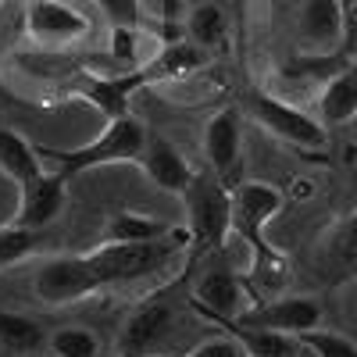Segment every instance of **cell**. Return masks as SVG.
<instances>
[{"label": "cell", "instance_id": "obj_12", "mask_svg": "<svg viewBox=\"0 0 357 357\" xmlns=\"http://www.w3.org/2000/svg\"><path fill=\"white\" fill-rule=\"evenodd\" d=\"M143 86H146L143 68H136V72H114V75H86L82 82L72 86V97L89 104V107H97L111 122V118L129 114V97L136 93V89H143Z\"/></svg>", "mask_w": 357, "mask_h": 357}, {"label": "cell", "instance_id": "obj_29", "mask_svg": "<svg viewBox=\"0 0 357 357\" xmlns=\"http://www.w3.org/2000/svg\"><path fill=\"white\" fill-rule=\"evenodd\" d=\"M329 247L336 250V257H340L343 264H354V229H350V222H343V225L336 229V240H333Z\"/></svg>", "mask_w": 357, "mask_h": 357}, {"label": "cell", "instance_id": "obj_2", "mask_svg": "<svg viewBox=\"0 0 357 357\" xmlns=\"http://www.w3.org/2000/svg\"><path fill=\"white\" fill-rule=\"evenodd\" d=\"M190 240L183 229H175L172 236L161 240H146V243H100L86 254V261L93 264V272L104 286H118V282H139L146 275L161 272V268L183 250Z\"/></svg>", "mask_w": 357, "mask_h": 357}, {"label": "cell", "instance_id": "obj_25", "mask_svg": "<svg viewBox=\"0 0 357 357\" xmlns=\"http://www.w3.org/2000/svg\"><path fill=\"white\" fill-rule=\"evenodd\" d=\"M296 343H301L311 357H357L354 340L347 333L325 329V325H318V329H311V333H301V336H296Z\"/></svg>", "mask_w": 357, "mask_h": 357}, {"label": "cell", "instance_id": "obj_6", "mask_svg": "<svg viewBox=\"0 0 357 357\" xmlns=\"http://www.w3.org/2000/svg\"><path fill=\"white\" fill-rule=\"evenodd\" d=\"M104 289V282L97 279L93 264L86 261V254H61V257H50L36 268L33 275V293L36 301L50 304V307H61V304H75L82 296Z\"/></svg>", "mask_w": 357, "mask_h": 357}, {"label": "cell", "instance_id": "obj_10", "mask_svg": "<svg viewBox=\"0 0 357 357\" xmlns=\"http://www.w3.org/2000/svg\"><path fill=\"white\" fill-rule=\"evenodd\" d=\"M204 161L211 168L215 178H222L225 186L240 183L236 172L243 165V126H240V111L236 107H225L218 114L207 118L204 126Z\"/></svg>", "mask_w": 357, "mask_h": 357}, {"label": "cell", "instance_id": "obj_31", "mask_svg": "<svg viewBox=\"0 0 357 357\" xmlns=\"http://www.w3.org/2000/svg\"><path fill=\"white\" fill-rule=\"evenodd\" d=\"M143 357H161V354H143Z\"/></svg>", "mask_w": 357, "mask_h": 357}, {"label": "cell", "instance_id": "obj_4", "mask_svg": "<svg viewBox=\"0 0 357 357\" xmlns=\"http://www.w3.org/2000/svg\"><path fill=\"white\" fill-rule=\"evenodd\" d=\"M186 200V240L197 250H222L229 240V186L211 172H193Z\"/></svg>", "mask_w": 357, "mask_h": 357}, {"label": "cell", "instance_id": "obj_5", "mask_svg": "<svg viewBox=\"0 0 357 357\" xmlns=\"http://www.w3.org/2000/svg\"><path fill=\"white\" fill-rule=\"evenodd\" d=\"M250 114L261 129H268L275 139H282L293 151H325L329 129H325L314 114L301 111L296 104L272 97V93H250Z\"/></svg>", "mask_w": 357, "mask_h": 357}, {"label": "cell", "instance_id": "obj_3", "mask_svg": "<svg viewBox=\"0 0 357 357\" xmlns=\"http://www.w3.org/2000/svg\"><path fill=\"white\" fill-rule=\"evenodd\" d=\"M282 190L272 183H261V178H240V183L229 186V232H236L240 240L257 254L261 264H279V254L268 247L264 229L272 225V218L282 211Z\"/></svg>", "mask_w": 357, "mask_h": 357}, {"label": "cell", "instance_id": "obj_27", "mask_svg": "<svg viewBox=\"0 0 357 357\" xmlns=\"http://www.w3.org/2000/svg\"><path fill=\"white\" fill-rule=\"evenodd\" d=\"M100 8V15L111 22V29L118 25H139L143 15H139V0H93Z\"/></svg>", "mask_w": 357, "mask_h": 357}, {"label": "cell", "instance_id": "obj_16", "mask_svg": "<svg viewBox=\"0 0 357 357\" xmlns=\"http://www.w3.org/2000/svg\"><path fill=\"white\" fill-rule=\"evenodd\" d=\"M354 114H357V75H354V65L343 61L336 75H329L321 82L318 122L325 129H336V126H350Z\"/></svg>", "mask_w": 357, "mask_h": 357}, {"label": "cell", "instance_id": "obj_17", "mask_svg": "<svg viewBox=\"0 0 357 357\" xmlns=\"http://www.w3.org/2000/svg\"><path fill=\"white\" fill-rule=\"evenodd\" d=\"M207 65V54L200 47H193L190 40H175V43H165L158 47V54L151 57L143 68L146 75V86H154V82H175V79H186L193 72H200Z\"/></svg>", "mask_w": 357, "mask_h": 357}, {"label": "cell", "instance_id": "obj_14", "mask_svg": "<svg viewBox=\"0 0 357 357\" xmlns=\"http://www.w3.org/2000/svg\"><path fill=\"white\" fill-rule=\"evenodd\" d=\"M347 29L340 0H304L296 11V33L301 43L311 50H333Z\"/></svg>", "mask_w": 357, "mask_h": 357}, {"label": "cell", "instance_id": "obj_26", "mask_svg": "<svg viewBox=\"0 0 357 357\" xmlns=\"http://www.w3.org/2000/svg\"><path fill=\"white\" fill-rule=\"evenodd\" d=\"M40 247V232L36 229H22V225H4L0 229V268L22 264L29 254Z\"/></svg>", "mask_w": 357, "mask_h": 357}, {"label": "cell", "instance_id": "obj_23", "mask_svg": "<svg viewBox=\"0 0 357 357\" xmlns=\"http://www.w3.org/2000/svg\"><path fill=\"white\" fill-rule=\"evenodd\" d=\"M47 350L50 357H97L100 340L86 325H61V329L47 333Z\"/></svg>", "mask_w": 357, "mask_h": 357}, {"label": "cell", "instance_id": "obj_28", "mask_svg": "<svg viewBox=\"0 0 357 357\" xmlns=\"http://www.w3.org/2000/svg\"><path fill=\"white\" fill-rule=\"evenodd\" d=\"M186 357H243V350L232 336H211V340L197 343Z\"/></svg>", "mask_w": 357, "mask_h": 357}, {"label": "cell", "instance_id": "obj_8", "mask_svg": "<svg viewBox=\"0 0 357 357\" xmlns=\"http://www.w3.org/2000/svg\"><path fill=\"white\" fill-rule=\"evenodd\" d=\"M25 33L40 47H72L89 36V18L65 4V0H29L25 4Z\"/></svg>", "mask_w": 357, "mask_h": 357}, {"label": "cell", "instance_id": "obj_11", "mask_svg": "<svg viewBox=\"0 0 357 357\" xmlns=\"http://www.w3.org/2000/svg\"><path fill=\"white\" fill-rule=\"evenodd\" d=\"M175 325V307L168 296H151L143 301L122 325L118 333V350L122 357H143V354H158V343L168 340Z\"/></svg>", "mask_w": 357, "mask_h": 357}, {"label": "cell", "instance_id": "obj_13", "mask_svg": "<svg viewBox=\"0 0 357 357\" xmlns=\"http://www.w3.org/2000/svg\"><path fill=\"white\" fill-rule=\"evenodd\" d=\"M143 168V175L161 190V193H172V197H183L186 186L193 183V165L175 151V143L158 136V132H146L143 139V154L136 161Z\"/></svg>", "mask_w": 357, "mask_h": 357}, {"label": "cell", "instance_id": "obj_24", "mask_svg": "<svg viewBox=\"0 0 357 357\" xmlns=\"http://www.w3.org/2000/svg\"><path fill=\"white\" fill-rule=\"evenodd\" d=\"M143 29L139 25H118L111 29V61L118 72H136L139 65L151 61V54H143Z\"/></svg>", "mask_w": 357, "mask_h": 357}, {"label": "cell", "instance_id": "obj_21", "mask_svg": "<svg viewBox=\"0 0 357 357\" xmlns=\"http://www.w3.org/2000/svg\"><path fill=\"white\" fill-rule=\"evenodd\" d=\"M47 347V333L36 318H29L22 311H0V350L25 357V354H36Z\"/></svg>", "mask_w": 357, "mask_h": 357}, {"label": "cell", "instance_id": "obj_19", "mask_svg": "<svg viewBox=\"0 0 357 357\" xmlns=\"http://www.w3.org/2000/svg\"><path fill=\"white\" fill-rule=\"evenodd\" d=\"M186 40L200 47L204 54H215L229 47V15L218 0H200L186 18Z\"/></svg>", "mask_w": 357, "mask_h": 357}, {"label": "cell", "instance_id": "obj_20", "mask_svg": "<svg viewBox=\"0 0 357 357\" xmlns=\"http://www.w3.org/2000/svg\"><path fill=\"white\" fill-rule=\"evenodd\" d=\"M175 225L154 215L143 211H114L104 222V240L100 243H146V240H161V236H172Z\"/></svg>", "mask_w": 357, "mask_h": 357}, {"label": "cell", "instance_id": "obj_9", "mask_svg": "<svg viewBox=\"0 0 357 357\" xmlns=\"http://www.w3.org/2000/svg\"><path fill=\"white\" fill-rule=\"evenodd\" d=\"M22 197H18V211H15V225L22 229H50L57 218L65 215L68 207V175L65 172H40L36 178H29L25 186H18Z\"/></svg>", "mask_w": 357, "mask_h": 357}, {"label": "cell", "instance_id": "obj_18", "mask_svg": "<svg viewBox=\"0 0 357 357\" xmlns=\"http://www.w3.org/2000/svg\"><path fill=\"white\" fill-rule=\"evenodd\" d=\"M43 172V158L33 143H29L18 129L0 126V175L11 178L15 186H25L29 178Z\"/></svg>", "mask_w": 357, "mask_h": 357}, {"label": "cell", "instance_id": "obj_22", "mask_svg": "<svg viewBox=\"0 0 357 357\" xmlns=\"http://www.w3.org/2000/svg\"><path fill=\"white\" fill-rule=\"evenodd\" d=\"M222 329H229V336L240 343V350L247 357H296V340L282 336V333H268V329H247V325H232L225 318H211Z\"/></svg>", "mask_w": 357, "mask_h": 357}, {"label": "cell", "instance_id": "obj_1", "mask_svg": "<svg viewBox=\"0 0 357 357\" xmlns=\"http://www.w3.org/2000/svg\"><path fill=\"white\" fill-rule=\"evenodd\" d=\"M143 139H146V126L136 114H122L111 118L100 136L75 143V146H36L43 161H54L57 172H65L68 178L79 172H93L104 165H136L143 154Z\"/></svg>", "mask_w": 357, "mask_h": 357}, {"label": "cell", "instance_id": "obj_15", "mask_svg": "<svg viewBox=\"0 0 357 357\" xmlns=\"http://www.w3.org/2000/svg\"><path fill=\"white\" fill-rule=\"evenodd\" d=\"M240 279H236L232 268L225 264H215V268H207V272L200 275L197 289H193V307L204 314V318H232L236 311H243L240 307Z\"/></svg>", "mask_w": 357, "mask_h": 357}, {"label": "cell", "instance_id": "obj_7", "mask_svg": "<svg viewBox=\"0 0 357 357\" xmlns=\"http://www.w3.org/2000/svg\"><path fill=\"white\" fill-rule=\"evenodd\" d=\"M232 325H247V329H268V333H282V336H301L311 333L318 325H325V307L314 296H275L268 304H257L250 311H236L225 318Z\"/></svg>", "mask_w": 357, "mask_h": 357}, {"label": "cell", "instance_id": "obj_30", "mask_svg": "<svg viewBox=\"0 0 357 357\" xmlns=\"http://www.w3.org/2000/svg\"><path fill=\"white\" fill-rule=\"evenodd\" d=\"M296 357H311V354H307V350H304L301 343H296Z\"/></svg>", "mask_w": 357, "mask_h": 357}]
</instances>
